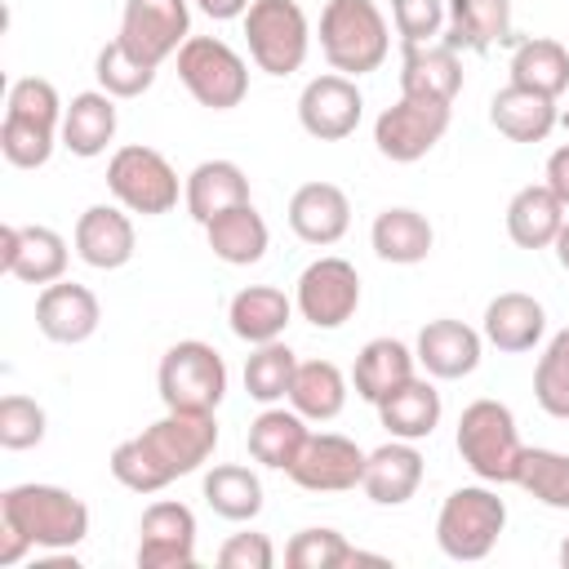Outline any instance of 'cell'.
I'll return each instance as SVG.
<instances>
[{
  "label": "cell",
  "instance_id": "cell-1",
  "mask_svg": "<svg viewBox=\"0 0 569 569\" xmlns=\"http://www.w3.org/2000/svg\"><path fill=\"white\" fill-rule=\"evenodd\" d=\"M218 445V422L213 413H182L169 409L164 418H156L151 427H142V436L120 440L107 458L111 476L133 489V493H160L169 480L191 476Z\"/></svg>",
  "mask_w": 569,
  "mask_h": 569
},
{
  "label": "cell",
  "instance_id": "cell-2",
  "mask_svg": "<svg viewBox=\"0 0 569 569\" xmlns=\"http://www.w3.org/2000/svg\"><path fill=\"white\" fill-rule=\"evenodd\" d=\"M0 520L44 551H71L89 533V507L58 485H13L0 493Z\"/></svg>",
  "mask_w": 569,
  "mask_h": 569
},
{
  "label": "cell",
  "instance_id": "cell-3",
  "mask_svg": "<svg viewBox=\"0 0 569 569\" xmlns=\"http://www.w3.org/2000/svg\"><path fill=\"white\" fill-rule=\"evenodd\" d=\"M320 49L333 71L369 76L391 49V27L373 0H329L320 13Z\"/></svg>",
  "mask_w": 569,
  "mask_h": 569
},
{
  "label": "cell",
  "instance_id": "cell-4",
  "mask_svg": "<svg viewBox=\"0 0 569 569\" xmlns=\"http://www.w3.org/2000/svg\"><path fill=\"white\" fill-rule=\"evenodd\" d=\"M458 453L485 485H516L525 445L511 409L498 400H471L458 418Z\"/></svg>",
  "mask_w": 569,
  "mask_h": 569
},
{
  "label": "cell",
  "instance_id": "cell-5",
  "mask_svg": "<svg viewBox=\"0 0 569 569\" xmlns=\"http://www.w3.org/2000/svg\"><path fill=\"white\" fill-rule=\"evenodd\" d=\"M507 529V502L485 485H462L436 516V542L449 560H485Z\"/></svg>",
  "mask_w": 569,
  "mask_h": 569
},
{
  "label": "cell",
  "instance_id": "cell-6",
  "mask_svg": "<svg viewBox=\"0 0 569 569\" xmlns=\"http://www.w3.org/2000/svg\"><path fill=\"white\" fill-rule=\"evenodd\" d=\"M156 382H160L164 409L213 413L222 405V396H227V365L209 342L187 338V342H173L164 351Z\"/></svg>",
  "mask_w": 569,
  "mask_h": 569
},
{
  "label": "cell",
  "instance_id": "cell-7",
  "mask_svg": "<svg viewBox=\"0 0 569 569\" xmlns=\"http://www.w3.org/2000/svg\"><path fill=\"white\" fill-rule=\"evenodd\" d=\"M178 80L209 111H231L249 93V67H244V58L227 40H218V36H191L178 49Z\"/></svg>",
  "mask_w": 569,
  "mask_h": 569
},
{
  "label": "cell",
  "instance_id": "cell-8",
  "mask_svg": "<svg viewBox=\"0 0 569 569\" xmlns=\"http://www.w3.org/2000/svg\"><path fill=\"white\" fill-rule=\"evenodd\" d=\"M244 40H249V58L258 71L293 76L311 44L307 13L293 0H253L244 13Z\"/></svg>",
  "mask_w": 569,
  "mask_h": 569
},
{
  "label": "cell",
  "instance_id": "cell-9",
  "mask_svg": "<svg viewBox=\"0 0 569 569\" xmlns=\"http://www.w3.org/2000/svg\"><path fill=\"white\" fill-rule=\"evenodd\" d=\"M107 187H111V196L129 213H142V218L169 213L178 204V173H173V164L156 147H142V142H129V147H120L111 156Z\"/></svg>",
  "mask_w": 569,
  "mask_h": 569
},
{
  "label": "cell",
  "instance_id": "cell-10",
  "mask_svg": "<svg viewBox=\"0 0 569 569\" xmlns=\"http://www.w3.org/2000/svg\"><path fill=\"white\" fill-rule=\"evenodd\" d=\"M116 40L138 62L160 67L169 53H178L191 40V9H187V0H124Z\"/></svg>",
  "mask_w": 569,
  "mask_h": 569
},
{
  "label": "cell",
  "instance_id": "cell-11",
  "mask_svg": "<svg viewBox=\"0 0 569 569\" xmlns=\"http://www.w3.org/2000/svg\"><path fill=\"white\" fill-rule=\"evenodd\" d=\"M298 311L307 325L316 329H338L356 316L360 307V276L347 258H316L302 276H298Z\"/></svg>",
  "mask_w": 569,
  "mask_h": 569
},
{
  "label": "cell",
  "instance_id": "cell-12",
  "mask_svg": "<svg viewBox=\"0 0 569 569\" xmlns=\"http://www.w3.org/2000/svg\"><path fill=\"white\" fill-rule=\"evenodd\" d=\"M449 129V107L440 102H418V98H405L396 107H387L378 120H373V142L387 160L396 164H413L422 160Z\"/></svg>",
  "mask_w": 569,
  "mask_h": 569
},
{
  "label": "cell",
  "instance_id": "cell-13",
  "mask_svg": "<svg viewBox=\"0 0 569 569\" xmlns=\"http://www.w3.org/2000/svg\"><path fill=\"white\" fill-rule=\"evenodd\" d=\"M365 449L338 431H311L298 462L289 467V480L311 493H342L365 480Z\"/></svg>",
  "mask_w": 569,
  "mask_h": 569
},
{
  "label": "cell",
  "instance_id": "cell-14",
  "mask_svg": "<svg viewBox=\"0 0 569 569\" xmlns=\"http://www.w3.org/2000/svg\"><path fill=\"white\" fill-rule=\"evenodd\" d=\"M360 111H365V98H360L356 80L342 76V71H329V76L307 80V89H302V98H298V120H302V129H307L311 138H320V142H342V138H351L356 124H360Z\"/></svg>",
  "mask_w": 569,
  "mask_h": 569
},
{
  "label": "cell",
  "instance_id": "cell-15",
  "mask_svg": "<svg viewBox=\"0 0 569 569\" xmlns=\"http://www.w3.org/2000/svg\"><path fill=\"white\" fill-rule=\"evenodd\" d=\"M196 516L182 502H151L138 520V569H191Z\"/></svg>",
  "mask_w": 569,
  "mask_h": 569
},
{
  "label": "cell",
  "instance_id": "cell-16",
  "mask_svg": "<svg viewBox=\"0 0 569 569\" xmlns=\"http://www.w3.org/2000/svg\"><path fill=\"white\" fill-rule=\"evenodd\" d=\"M0 267L27 284H53L67 271V240L53 227H0Z\"/></svg>",
  "mask_w": 569,
  "mask_h": 569
},
{
  "label": "cell",
  "instance_id": "cell-17",
  "mask_svg": "<svg viewBox=\"0 0 569 569\" xmlns=\"http://www.w3.org/2000/svg\"><path fill=\"white\" fill-rule=\"evenodd\" d=\"M98 320H102V307H98L93 289H84L76 280H53L36 298V325L49 342H67V347L84 342V338H93Z\"/></svg>",
  "mask_w": 569,
  "mask_h": 569
},
{
  "label": "cell",
  "instance_id": "cell-18",
  "mask_svg": "<svg viewBox=\"0 0 569 569\" xmlns=\"http://www.w3.org/2000/svg\"><path fill=\"white\" fill-rule=\"evenodd\" d=\"M462 89V62H458V49L445 40V44H409L405 49V62H400V93L405 98H418V102H440V107H453Z\"/></svg>",
  "mask_w": 569,
  "mask_h": 569
},
{
  "label": "cell",
  "instance_id": "cell-19",
  "mask_svg": "<svg viewBox=\"0 0 569 569\" xmlns=\"http://www.w3.org/2000/svg\"><path fill=\"white\" fill-rule=\"evenodd\" d=\"M289 227L307 244H338L351 227V200L333 182H302L289 196Z\"/></svg>",
  "mask_w": 569,
  "mask_h": 569
},
{
  "label": "cell",
  "instance_id": "cell-20",
  "mask_svg": "<svg viewBox=\"0 0 569 569\" xmlns=\"http://www.w3.org/2000/svg\"><path fill=\"white\" fill-rule=\"evenodd\" d=\"M422 485V453L413 449V440H387L365 458V480L360 489L369 493V502L378 507H400L418 493Z\"/></svg>",
  "mask_w": 569,
  "mask_h": 569
},
{
  "label": "cell",
  "instance_id": "cell-21",
  "mask_svg": "<svg viewBox=\"0 0 569 569\" xmlns=\"http://www.w3.org/2000/svg\"><path fill=\"white\" fill-rule=\"evenodd\" d=\"M76 253L98 267V271H116L133 258V222L124 209L116 204H89L76 222Z\"/></svg>",
  "mask_w": 569,
  "mask_h": 569
},
{
  "label": "cell",
  "instance_id": "cell-22",
  "mask_svg": "<svg viewBox=\"0 0 569 569\" xmlns=\"http://www.w3.org/2000/svg\"><path fill=\"white\" fill-rule=\"evenodd\" d=\"M413 356L431 378H467L480 365V333L462 320H449V316L427 320Z\"/></svg>",
  "mask_w": 569,
  "mask_h": 569
},
{
  "label": "cell",
  "instance_id": "cell-23",
  "mask_svg": "<svg viewBox=\"0 0 569 569\" xmlns=\"http://www.w3.org/2000/svg\"><path fill=\"white\" fill-rule=\"evenodd\" d=\"M182 200H187V213L204 227L218 213H227V209H236V204L249 200V178H244V169L236 160H200L187 173Z\"/></svg>",
  "mask_w": 569,
  "mask_h": 569
},
{
  "label": "cell",
  "instance_id": "cell-24",
  "mask_svg": "<svg viewBox=\"0 0 569 569\" xmlns=\"http://www.w3.org/2000/svg\"><path fill=\"white\" fill-rule=\"evenodd\" d=\"M489 120H493V129H498L502 138H511V142H542V138L556 129L560 111H556V98L533 93V89H525V84H507V89L493 93Z\"/></svg>",
  "mask_w": 569,
  "mask_h": 569
},
{
  "label": "cell",
  "instance_id": "cell-25",
  "mask_svg": "<svg viewBox=\"0 0 569 569\" xmlns=\"http://www.w3.org/2000/svg\"><path fill=\"white\" fill-rule=\"evenodd\" d=\"M449 44L485 53L502 40H511V0H445Z\"/></svg>",
  "mask_w": 569,
  "mask_h": 569
},
{
  "label": "cell",
  "instance_id": "cell-26",
  "mask_svg": "<svg viewBox=\"0 0 569 569\" xmlns=\"http://www.w3.org/2000/svg\"><path fill=\"white\" fill-rule=\"evenodd\" d=\"M289 316H293V302H289L284 289H276V284H249V289H240V293L231 298V307H227L231 333L244 338V342H253V347L276 342V338L284 333Z\"/></svg>",
  "mask_w": 569,
  "mask_h": 569
},
{
  "label": "cell",
  "instance_id": "cell-27",
  "mask_svg": "<svg viewBox=\"0 0 569 569\" xmlns=\"http://www.w3.org/2000/svg\"><path fill=\"white\" fill-rule=\"evenodd\" d=\"M378 418L396 440H427L440 427V391L427 378H409L378 400Z\"/></svg>",
  "mask_w": 569,
  "mask_h": 569
},
{
  "label": "cell",
  "instance_id": "cell-28",
  "mask_svg": "<svg viewBox=\"0 0 569 569\" xmlns=\"http://www.w3.org/2000/svg\"><path fill=\"white\" fill-rule=\"evenodd\" d=\"M111 138H116V102H111V93H102V89L76 93L67 102V111H62V147L71 156L89 160V156H102Z\"/></svg>",
  "mask_w": 569,
  "mask_h": 569
},
{
  "label": "cell",
  "instance_id": "cell-29",
  "mask_svg": "<svg viewBox=\"0 0 569 569\" xmlns=\"http://www.w3.org/2000/svg\"><path fill=\"white\" fill-rule=\"evenodd\" d=\"M369 240H373V253H378L382 262L413 267V262H422V258L431 253L436 231H431V222H427L418 209L396 204V209H382V213L373 218Z\"/></svg>",
  "mask_w": 569,
  "mask_h": 569
},
{
  "label": "cell",
  "instance_id": "cell-30",
  "mask_svg": "<svg viewBox=\"0 0 569 569\" xmlns=\"http://www.w3.org/2000/svg\"><path fill=\"white\" fill-rule=\"evenodd\" d=\"M547 329V311L538 298L529 293H498L489 307H485V338L498 347V351H529Z\"/></svg>",
  "mask_w": 569,
  "mask_h": 569
},
{
  "label": "cell",
  "instance_id": "cell-31",
  "mask_svg": "<svg viewBox=\"0 0 569 569\" xmlns=\"http://www.w3.org/2000/svg\"><path fill=\"white\" fill-rule=\"evenodd\" d=\"M413 360H418V356H413L405 342H396V338H373V342H365L360 356H356V365H351L356 396L369 400V405H378L387 391H396L400 382L413 378Z\"/></svg>",
  "mask_w": 569,
  "mask_h": 569
},
{
  "label": "cell",
  "instance_id": "cell-32",
  "mask_svg": "<svg viewBox=\"0 0 569 569\" xmlns=\"http://www.w3.org/2000/svg\"><path fill=\"white\" fill-rule=\"evenodd\" d=\"M565 227V204L551 196V187H520L507 204V236L520 244V249H547L556 244Z\"/></svg>",
  "mask_w": 569,
  "mask_h": 569
},
{
  "label": "cell",
  "instance_id": "cell-33",
  "mask_svg": "<svg viewBox=\"0 0 569 569\" xmlns=\"http://www.w3.org/2000/svg\"><path fill=\"white\" fill-rule=\"evenodd\" d=\"M307 418L298 409H262L249 422V453L271 471H289L307 445Z\"/></svg>",
  "mask_w": 569,
  "mask_h": 569
},
{
  "label": "cell",
  "instance_id": "cell-34",
  "mask_svg": "<svg viewBox=\"0 0 569 569\" xmlns=\"http://www.w3.org/2000/svg\"><path fill=\"white\" fill-rule=\"evenodd\" d=\"M204 236H209L213 258H222L231 267H249V262H258L267 253V222L249 200L227 209V213H218L213 222H204Z\"/></svg>",
  "mask_w": 569,
  "mask_h": 569
},
{
  "label": "cell",
  "instance_id": "cell-35",
  "mask_svg": "<svg viewBox=\"0 0 569 569\" xmlns=\"http://www.w3.org/2000/svg\"><path fill=\"white\" fill-rule=\"evenodd\" d=\"M289 405L311 418V422H329L342 413L347 405V378L333 360H302L298 373H293V387H289Z\"/></svg>",
  "mask_w": 569,
  "mask_h": 569
},
{
  "label": "cell",
  "instance_id": "cell-36",
  "mask_svg": "<svg viewBox=\"0 0 569 569\" xmlns=\"http://www.w3.org/2000/svg\"><path fill=\"white\" fill-rule=\"evenodd\" d=\"M511 84H525L533 93L560 98L569 89V49L560 40L533 36L511 53Z\"/></svg>",
  "mask_w": 569,
  "mask_h": 569
},
{
  "label": "cell",
  "instance_id": "cell-37",
  "mask_svg": "<svg viewBox=\"0 0 569 569\" xmlns=\"http://www.w3.org/2000/svg\"><path fill=\"white\" fill-rule=\"evenodd\" d=\"M204 502L222 520H253L262 511V480L240 462H222L204 476Z\"/></svg>",
  "mask_w": 569,
  "mask_h": 569
},
{
  "label": "cell",
  "instance_id": "cell-38",
  "mask_svg": "<svg viewBox=\"0 0 569 569\" xmlns=\"http://www.w3.org/2000/svg\"><path fill=\"white\" fill-rule=\"evenodd\" d=\"M516 485H520L525 493H533L542 507L569 511V453H556V449H525V453H520Z\"/></svg>",
  "mask_w": 569,
  "mask_h": 569
},
{
  "label": "cell",
  "instance_id": "cell-39",
  "mask_svg": "<svg viewBox=\"0 0 569 569\" xmlns=\"http://www.w3.org/2000/svg\"><path fill=\"white\" fill-rule=\"evenodd\" d=\"M293 373H298V356L276 338V342H262L249 360H244V391L262 405H276L289 396L293 387Z\"/></svg>",
  "mask_w": 569,
  "mask_h": 569
},
{
  "label": "cell",
  "instance_id": "cell-40",
  "mask_svg": "<svg viewBox=\"0 0 569 569\" xmlns=\"http://www.w3.org/2000/svg\"><path fill=\"white\" fill-rule=\"evenodd\" d=\"M533 396L551 418H569V325L547 342L533 369Z\"/></svg>",
  "mask_w": 569,
  "mask_h": 569
},
{
  "label": "cell",
  "instance_id": "cell-41",
  "mask_svg": "<svg viewBox=\"0 0 569 569\" xmlns=\"http://www.w3.org/2000/svg\"><path fill=\"white\" fill-rule=\"evenodd\" d=\"M93 76H98L102 93H111V98H138V93H147V89H151L156 67L138 62L120 40H111V44H102V49H98Z\"/></svg>",
  "mask_w": 569,
  "mask_h": 569
},
{
  "label": "cell",
  "instance_id": "cell-42",
  "mask_svg": "<svg viewBox=\"0 0 569 569\" xmlns=\"http://www.w3.org/2000/svg\"><path fill=\"white\" fill-rule=\"evenodd\" d=\"M53 124H40V120H27V116H9L4 111V124H0V151L9 164L18 169H40L49 156H53Z\"/></svg>",
  "mask_w": 569,
  "mask_h": 569
},
{
  "label": "cell",
  "instance_id": "cell-43",
  "mask_svg": "<svg viewBox=\"0 0 569 569\" xmlns=\"http://www.w3.org/2000/svg\"><path fill=\"white\" fill-rule=\"evenodd\" d=\"M347 560H351V542L338 529H302L284 547L289 569H347Z\"/></svg>",
  "mask_w": 569,
  "mask_h": 569
},
{
  "label": "cell",
  "instance_id": "cell-44",
  "mask_svg": "<svg viewBox=\"0 0 569 569\" xmlns=\"http://www.w3.org/2000/svg\"><path fill=\"white\" fill-rule=\"evenodd\" d=\"M44 440V409L31 396H4L0 400V445L4 449H31Z\"/></svg>",
  "mask_w": 569,
  "mask_h": 569
},
{
  "label": "cell",
  "instance_id": "cell-45",
  "mask_svg": "<svg viewBox=\"0 0 569 569\" xmlns=\"http://www.w3.org/2000/svg\"><path fill=\"white\" fill-rule=\"evenodd\" d=\"M9 116H27V120H40V124H62V102H58V89L40 76H22L9 84Z\"/></svg>",
  "mask_w": 569,
  "mask_h": 569
},
{
  "label": "cell",
  "instance_id": "cell-46",
  "mask_svg": "<svg viewBox=\"0 0 569 569\" xmlns=\"http://www.w3.org/2000/svg\"><path fill=\"white\" fill-rule=\"evenodd\" d=\"M391 22L409 44H431L445 27V0H391Z\"/></svg>",
  "mask_w": 569,
  "mask_h": 569
},
{
  "label": "cell",
  "instance_id": "cell-47",
  "mask_svg": "<svg viewBox=\"0 0 569 569\" xmlns=\"http://www.w3.org/2000/svg\"><path fill=\"white\" fill-rule=\"evenodd\" d=\"M218 565L222 569H271L276 565V547L267 533H231L218 547Z\"/></svg>",
  "mask_w": 569,
  "mask_h": 569
},
{
  "label": "cell",
  "instance_id": "cell-48",
  "mask_svg": "<svg viewBox=\"0 0 569 569\" xmlns=\"http://www.w3.org/2000/svg\"><path fill=\"white\" fill-rule=\"evenodd\" d=\"M547 187H551V196L569 209V142L547 156Z\"/></svg>",
  "mask_w": 569,
  "mask_h": 569
},
{
  "label": "cell",
  "instance_id": "cell-49",
  "mask_svg": "<svg viewBox=\"0 0 569 569\" xmlns=\"http://www.w3.org/2000/svg\"><path fill=\"white\" fill-rule=\"evenodd\" d=\"M31 547H36V542H31L22 529H13V525H4V520H0V569L18 565V560H22Z\"/></svg>",
  "mask_w": 569,
  "mask_h": 569
},
{
  "label": "cell",
  "instance_id": "cell-50",
  "mask_svg": "<svg viewBox=\"0 0 569 569\" xmlns=\"http://www.w3.org/2000/svg\"><path fill=\"white\" fill-rule=\"evenodd\" d=\"M209 18H218V22H227V18H244L249 13V4L253 0H196Z\"/></svg>",
  "mask_w": 569,
  "mask_h": 569
},
{
  "label": "cell",
  "instance_id": "cell-51",
  "mask_svg": "<svg viewBox=\"0 0 569 569\" xmlns=\"http://www.w3.org/2000/svg\"><path fill=\"white\" fill-rule=\"evenodd\" d=\"M556 258H560V267L569 271V222H565L560 236H556Z\"/></svg>",
  "mask_w": 569,
  "mask_h": 569
},
{
  "label": "cell",
  "instance_id": "cell-52",
  "mask_svg": "<svg viewBox=\"0 0 569 569\" xmlns=\"http://www.w3.org/2000/svg\"><path fill=\"white\" fill-rule=\"evenodd\" d=\"M560 565L569 569V533H565V542H560Z\"/></svg>",
  "mask_w": 569,
  "mask_h": 569
},
{
  "label": "cell",
  "instance_id": "cell-53",
  "mask_svg": "<svg viewBox=\"0 0 569 569\" xmlns=\"http://www.w3.org/2000/svg\"><path fill=\"white\" fill-rule=\"evenodd\" d=\"M560 120H565V129H569V107H565V116H560Z\"/></svg>",
  "mask_w": 569,
  "mask_h": 569
}]
</instances>
